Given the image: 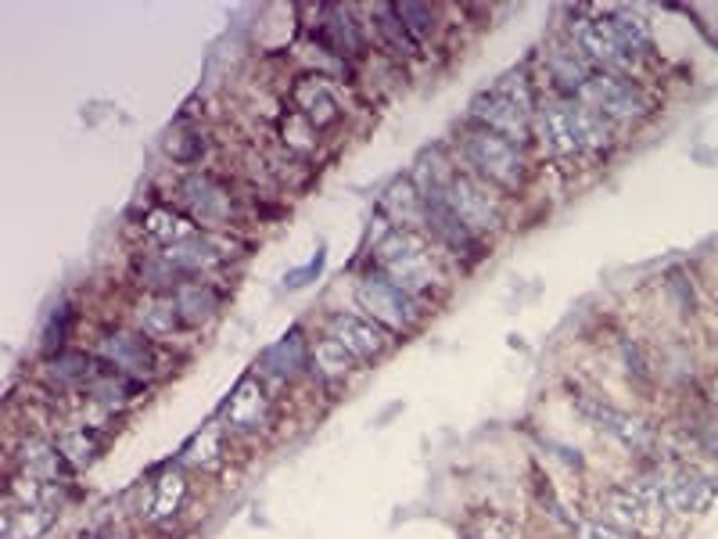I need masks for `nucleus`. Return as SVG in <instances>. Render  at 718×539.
<instances>
[{
	"instance_id": "1",
	"label": "nucleus",
	"mask_w": 718,
	"mask_h": 539,
	"mask_svg": "<svg viewBox=\"0 0 718 539\" xmlns=\"http://www.w3.org/2000/svg\"><path fill=\"white\" fill-rule=\"evenodd\" d=\"M371 241H374V270H381L399 288H407L417 302H424L431 291L446 285L435 260H431L428 241L417 230H402L377 213L371 223Z\"/></svg>"
},
{
	"instance_id": "2",
	"label": "nucleus",
	"mask_w": 718,
	"mask_h": 539,
	"mask_svg": "<svg viewBox=\"0 0 718 539\" xmlns=\"http://www.w3.org/2000/svg\"><path fill=\"white\" fill-rule=\"evenodd\" d=\"M464 159L492 187L514 191L525 184V156H521V148L511 145L506 137L486 130V126L471 123V130L464 134Z\"/></svg>"
},
{
	"instance_id": "3",
	"label": "nucleus",
	"mask_w": 718,
	"mask_h": 539,
	"mask_svg": "<svg viewBox=\"0 0 718 539\" xmlns=\"http://www.w3.org/2000/svg\"><path fill=\"white\" fill-rule=\"evenodd\" d=\"M356 302L363 306V313H371V320L385 324L388 331H410L421 324L424 302H417L407 288H399L396 280L381 270H367L356 285Z\"/></svg>"
},
{
	"instance_id": "4",
	"label": "nucleus",
	"mask_w": 718,
	"mask_h": 539,
	"mask_svg": "<svg viewBox=\"0 0 718 539\" xmlns=\"http://www.w3.org/2000/svg\"><path fill=\"white\" fill-rule=\"evenodd\" d=\"M176 202L205 230H230L233 223V195L216 173H187L176 187Z\"/></svg>"
},
{
	"instance_id": "5",
	"label": "nucleus",
	"mask_w": 718,
	"mask_h": 539,
	"mask_svg": "<svg viewBox=\"0 0 718 539\" xmlns=\"http://www.w3.org/2000/svg\"><path fill=\"white\" fill-rule=\"evenodd\" d=\"M438 202H446L449 209L460 216V220L478 230V234H489L503 223V209H500V198H492L489 184L475 173H460L453 170V176L446 180V187L438 191V195H431Z\"/></svg>"
},
{
	"instance_id": "6",
	"label": "nucleus",
	"mask_w": 718,
	"mask_h": 539,
	"mask_svg": "<svg viewBox=\"0 0 718 539\" xmlns=\"http://www.w3.org/2000/svg\"><path fill=\"white\" fill-rule=\"evenodd\" d=\"M579 101L607 115V119H639V115L650 112L647 90L632 76L622 72H593L590 83L579 90Z\"/></svg>"
},
{
	"instance_id": "7",
	"label": "nucleus",
	"mask_w": 718,
	"mask_h": 539,
	"mask_svg": "<svg viewBox=\"0 0 718 539\" xmlns=\"http://www.w3.org/2000/svg\"><path fill=\"white\" fill-rule=\"evenodd\" d=\"M94 356L101 364L123 370V375L137 381L159 375V349H155V339H148L144 331H129V328L104 331L94 345Z\"/></svg>"
},
{
	"instance_id": "8",
	"label": "nucleus",
	"mask_w": 718,
	"mask_h": 539,
	"mask_svg": "<svg viewBox=\"0 0 718 539\" xmlns=\"http://www.w3.org/2000/svg\"><path fill=\"white\" fill-rule=\"evenodd\" d=\"M574 406H579V414L590 421L596 432H604L607 439H615V443L625 446V449L647 454V449L654 446V432L647 428L643 417L629 414V410H622V406H615V403L600 400V395H585V392L574 395Z\"/></svg>"
},
{
	"instance_id": "9",
	"label": "nucleus",
	"mask_w": 718,
	"mask_h": 539,
	"mask_svg": "<svg viewBox=\"0 0 718 539\" xmlns=\"http://www.w3.org/2000/svg\"><path fill=\"white\" fill-rule=\"evenodd\" d=\"M590 8H582V11H574L571 22H568V41L574 44V50L590 61V66H596L600 72H622V76H629V66L632 61L622 55V47L615 41V33H611V25L607 19L600 15H585ZM600 11V8H596Z\"/></svg>"
},
{
	"instance_id": "10",
	"label": "nucleus",
	"mask_w": 718,
	"mask_h": 539,
	"mask_svg": "<svg viewBox=\"0 0 718 539\" xmlns=\"http://www.w3.org/2000/svg\"><path fill=\"white\" fill-rule=\"evenodd\" d=\"M219 417L227 421V432L230 435H259L270 428L273 421V403H270V392L259 375H244L233 392L219 406Z\"/></svg>"
},
{
	"instance_id": "11",
	"label": "nucleus",
	"mask_w": 718,
	"mask_h": 539,
	"mask_svg": "<svg viewBox=\"0 0 718 539\" xmlns=\"http://www.w3.org/2000/svg\"><path fill=\"white\" fill-rule=\"evenodd\" d=\"M471 123L486 126V130L506 137L511 145L525 148L532 140V112H525L503 94V90H481V94L471 101Z\"/></svg>"
},
{
	"instance_id": "12",
	"label": "nucleus",
	"mask_w": 718,
	"mask_h": 539,
	"mask_svg": "<svg viewBox=\"0 0 718 539\" xmlns=\"http://www.w3.org/2000/svg\"><path fill=\"white\" fill-rule=\"evenodd\" d=\"M328 335L342 342L360 364H374V359H381L396 345V331H388L385 324H377V320L363 313H334L328 320Z\"/></svg>"
},
{
	"instance_id": "13",
	"label": "nucleus",
	"mask_w": 718,
	"mask_h": 539,
	"mask_svg": "<svg viewBox=\"0 0 718 539\" xmlns=\"http://www.w3.org/2000/svg\"><path fill=\"white\" fill-rule=\"evenodd\" d=\"M664 518L661 511H654L650 504H643L629 485H615V490H604L600 493V521L615 525L622 532H632V536H658L664 529Z\"/></svg>"
},
{
	"instance_id": "14",
	"label": "nucleus",
	"mask_w": 718,
	"mask_h": 539,
	"mask_svg": "<svg viewBox=\"0 0 718 539\" xmlns=\"http://www.w3.org/2000/svg\"><path fill=\"white\" fill-rule=\"evenodd\" d=\"M424 230L431 234V241H438V245L453 255H467V260H481V255H486V238L467 227L460 216L438 198H424Z\"/></svg>"
},
{
	"instance_id": "15",
	"label": "nucleus",
	"mask_w": 718,
	"mask_h": 539,
	"mask_svg": "<svg viewBox=\"0 0 718 539\" xmlns=\"http://www.w3.org/2000/svg\"><path fill=\"white\" fill-rule=\"evenodd\" d=\"M664 500L672 515H704L718 500V479L704 468L664 471Z\"/></svg>"
},
{
	"instance_id": "16",
	"label": "nucleus",
	"mask_w": 718,
	"mask_h": 539,
	"mask_svg": "<svg viewBox=\"0 0 718 539\" xmlns=\"http://www.w3.org/2000/svg\"><path fill=\"white\" fill-rule=\"evenodd\" d=\"M292 105H295L298 115H303V119H309L312 126H317V130H331V126L342 123V115H345L334 83L320 72L298 76L295 87H292Z\"/></svg>"
},
{
	"instance_id": "17",
	"label": "nucleus",
	"mask_w": 718,
	"mask_h": 539,
	"mask_svg": "<svg viewBox=\"0 0 718 539\" xmlns=\"http://www.w3.org/2000/svg\"><path fill=\"white\" fill-rule=\"evenodd\" d=\"M303 370H309V342L303 328H292L287 335H281L270 349L259 353L255 359V375L273 378V381H295Z\"/></svg>"
},
{
	"instance_id": "18",
	"label": "nucleus",
	"mask_w": 718,
	"mask_h": 539,
	"mask_svg": "<svg viewBox=\"0 0 718 539\" xmlns=\"http://www.w3.org/2000/svg\"><path fill=\"white\" fill-rule=\"evenodd\" d=\"M535 134H539L543 148L550 151L554 159H574L582 151L579 145V134H574V123H571V108L568 101H543V105H535Z\"/></svg>"
},
{
	"instance_id": "19",
	"label": "nucleus",
	"mask_w": 718,
	"mask_h": 539,
	"mask_svg": "<svg viewBox=\"0 0 718 539\" xmlns=\"http://www.w3.org/2000/svg\"><path fill=\"white\" fill-rule=\"evenodd\" d=\"M312 41L323 50H331L334 58H360L363 47H367L363 44L360 22L345 8H320V22L312 30Z\"/></svg>"
},
{
	"instance_id": "20",
	"label": "nucleus",
	"mask_w": 718,
	"mask_h": 539,
	"mask_svg": "<svg viewBox=\"0 0 718 539\" xmlns=\"http://www.w3.org/2000/svg\"><path fill=\"white\" fill-rule=\"evenodd\" d=\"M144 389H148V381L129 378V375H123V370L101 364V359L94 367V378L83 385L87 400L94 406H101V410H123V406L134 403L137 395H144Z\"/></svg>"
},
{
	"instance_id": "21",
	"label": "nucleus",
	"mask_w": 718,
	"mask_h": 539,
	"mask_svg": "<svg viewBox=\"0 0 718 539\" xmlns=\"http://www.w3.org/2000/svg\"><path fill=\"white\" fill-rule=\"evenodd\" d=\"M377 213L391 220L402 230H417L421 234L424 230V195L421 187L413 184V176H396L391 184L381 191V205H377Z\"/></svg>"
},
{
	"instance_id": "22",
	"label": "nucleus",
	"mask_w": 718,
	"mask_h": 539,
	"mask_svg": "<svg viewBox=\"0 0 718 539\" xmlns=\"http://www.w3.org/2000/svg\"><path fill=\"white\" fill-rule=\"evenodd\" d=\"M140 230L155 249L184 245V241H191L194 234H202V227L194 223L184 209H176V205H151V209L144 213Z\"/></svg>"
},
{
	"instance_id": "23",
	"label": "nucleus",
	"mask_w": 718,
	"mask_h": 539,
	"mask_svg": "<svg viewBox=\"0 0 718 539\" xmlns=\"http://www.w3.org/2000/svg\"><path fill=\"white\" fill-rule=\"evenodd\" d=\"M604 15V11H600ZM607 25H611V33H615V41L622 47V55L629 58V61H643V58H654V30H650V22L639 15V11L632 8H611L607 11Z\"/></svg>"
},
{
	"instance_id": "24",
	"label": "nucleus",
	"mask_w": 718,
	"mask_h": 539,
	"mask_svg": "<svg viewBox=\"0 0 718 539\" xmlns=\"http://www.w3.org/2000/svg\"><path fill=\"white\" fill-rule=\"evenodd\" d=\"M98 356L83 353V349H61L55 356H47L41 364V378L50 385L55 392H69V389H83V385L94 378Z\"/></svg>"
},
{
	"instance_id": "25",
	"label": "nucleus",
	"mask_w": 718,
	"mask_h": 539,
	"mask_svg": "<svg viewBox=\"0 0 718 539\" xmlns=\"http://www.w3.org/2000/svg\"><path fill=\"white\" fill-rule=\"evenodd\" d=\"M546 72H550V80L554 87L560 90V94H579V90L590 83V61H585L579 50H574L571 41H554L550 47H546Z\"/></svg>"
},
{
	"instance_id": "26",
	"label": "nucleus",
	"mask_w": 718,
	"mask_h": 539,
	"mask_svg": "<svg viewBox=\"0 0 718 539\" xmlns=\"http://www.w3.org/2000/svg\"><path fill=\"white\" fill-rule=\"evenodd\" d=\"M134 320H137V331H144L148 339H173L176 331H184V317L176 310V299L173 295H144L134 310Z\"/></svg>"
},
{
	"instance_id": "27",
	"label": "nucleus",
	"mask_w": 718,
	"mask_h": 539,
	"mask_svg": "<svg viewBox=\"0 0 718 539\" xmlns=\"http://www.w3.org/2000/svg\"><path fill=\"white\" fill-rule=\"evenodd\" d=\"M129 266H134V280L144 295H176L187 285V277L162 252H137Z\"/></svg>"
},
{
	"instance_id": "28",
	"label": "nucleus",
	"mask_w": 718,
	"mask_h": 539,
	"mask_svg": "<svg viewBox=\"0 0 718 539\" xmlns=\"http://www.w3.org/2000/svg\"><path fill=\"white\" fill-rule=\"evenodd\" d=\"M173 299H176L180 317H184V324L202 328V324H208V320H216L219 306H224V291H219L213 280L198 277V280H187Z\"/></svg>"
},
{
	"instance_id": "29",
	"label": "nucleus",
	"mask_w": 718,
	"mask_h": 539,
	"mask_svg": "<svg viewBox=\"0 0 718 539\" xmlns=\"http://www.w3.org/2000/svg\"><path fill=\"white\" fill-rule=\"evenodd\" d=\"M309 370L312 378H320L323 385H342L352 378V370H356V356L338 339H320L309 345Z\"/></svg>"
},
{
	"instance_id": "30",
	"label": "nucleus",
	"mask_w": 718,
	"mask_h": 539,
	"mask_svg": "<svg viewBox=\"0 0 718 539\" xmlns=\"http://www.w3.org/2000/svg\"><path fill=\"white\" fill-rule=\"evenodd\" d=\"M227 428L219 425H205L202 432H194L187 446L180 449V468H202V471H213L227 460Z\"/></svg>"
},
{
	"instance_id": "31",
	"label": "nucleus",
	"mask_w": 718,
	"mask_h": 539,
	"mask_svg": "<svg viewBox=\"0 0 718 539\" xmlns=\"http://www.w3.org/2000/svg\"><path fill=\"white\" fill-rule=\"evenodd\" d=\"M568 108H571V123H574V134H579L582 151H607L615 145V126H611L607 115L582 105V101H568Z\"/></svg>"
},
{
	"instance_id": "32",
	"label": "nucleus",
	"mask_w": 718,
	"mask_h": 539,
	"mask_svg": "<svg viewBox=\"0 0 718 539\" xmlns=\"http://www.w3.org/2000/svg\"><path fill=\"white\" fill-rule=\"evenodd\" d=\"M184 500H187V479H184V471H180V465H176V468H169L162 479L151 485L148 518H151V521L176 518L180 507H184Z\"/></svg>"
},
{
	"instance_id": "33",
	"label": "nucleus",
	"mask_w": 718,
	"mask_h": 539,
	"mask_svg": "<svg viewBox=\"0 0 718 539\" xmlns=\"http://www.w3.org/2000/svg\"><path fill=\"white\" fill-rule=\"evenodd\" d=\"M61 446V454L72 460L76 468H83V465H94V460L104 454V446H109V435H101L94 425H80V428H69L58 439Z\"/></svg>"
},
{
	"instance_id": "34",
	"label": "nucleus",
	"mask_w": 718,
	"mask_h": 539,
	"mask_svg": "<svg viewBox=\"0 0 718 539\" xmlns=\"http://www.w3.org/2000/svg\"><path fill=\"white\" fill-rule=\"evenodd\" d=\"M58 511H47V507H8L4 515V539H36L44 536L50 525H55Z\"/></svg>"
},
{
	"instance_id": "35",
	"label": "nucleus",
	"mask_w": 718,
	"mask_h": 539,
	"mask_svg": "<svg viewBox=\"0 0 718 539\" xmlns=\"http://www.w3.org/2000/svg\"><path fill=\"white\" fill-rule=\"evenodd\" d=\"M374 22H377V36L396 50L399 58H413L417 55V44L413 36L407 33V25L399 22V15H396V4H377L374 8Z\"/></svg>"
},
{
	"instance_id": "36",
	"label": "nucleus",
	"mask_w": 718,
	"mask_h": 539,
	"mask_svg": "<svg viewBox=\"0 0 718 539\" xmlns=\"http://www.w3.org/2000/svg\"><path fill=\"white\" fill-rule=\"evenodd\" d=\"M396 15L417 44L435 33V8L424 4V0H402V4H396Z\"/></svg>"
},
{
	"instance_id": "37",
	"label": "nucleus",
	"mask_w": 718,
	"mask_h": 539,
	"mask_svg": "<svg viewBox=\"0 0 718 539\" xmlns=\"http://www.w3.org/2000/svg\"><path fill=\"white\" fill-rule=\"evenodd\" d=\"M467 539H525L521 525L506 515H475L467 521Z\"/></svg>"
},
{
	"instance_id": "38",
	"label": "nucleus",
	"mask_w": 718,
	"mask_h": 539,
	"mask_svg": "<svg viewBox=\"0 0 718 539\" xmlns=\"http://www.w3.org/2000/svg\"><path fill=\"white\" fill-rule=\"evenodd\" d=\"M317 134H320L317 126L303 119L298 112H287L281 119V137H284L287 151H295V156H306V151L317 148Z\"/></svg>"
},
{
	"instance_id": "39",
	"label": "nucleus",
	"mask_w": 718,
	"mask_h": 539,
	"mask_svg": "<svg viewBox=\"0 0 718 539\" xmlns=\"http://www.w3.org/2000/svg\"><path fill=\"white\" fill-rule=\"evenodd\" d=\"M72 324H76V310L69 302H61L55 313H50V320H47V328H44V339H41V349H44V356H55V353H61L65 349V342H69V331H72Z\"/></svg>"
},
{
	"instance_id": "40",
	"label": "nucleus",
	"mask_w": 718,
	"mask_h": 539,
	"mask_svg": "<svg viewBox=\"0 0 718 539\" xmlns=\"http://www.w3.org/2000/svg\"><path fill=\"white\" fill-rule=\"evenodd\" d=\"M166 151H169V156H173L176 162L191 165V162H198V159L205 156V137H202V130H184V123H180L176 134H169Z\"/></svg>"
},
{
	"instance_id": "41",
	"label": "nucleus",
	"mask_w": 718,
	"mask_h": 539,
	"mask_svg": "<svg viewBox=\"0 0 718 539\" xmlns=\"http://www.w3.org/2000/svg\"><path fill=\"white\" fill-rule=\"evenodd\" d=\"M535 500H539V507H543L554 521L568 525V529H574V521H579V518H568V511L560 507V500H557V493H554L550 479H535Z\"/></svg>"
},
{
	"instance_id": "42",
	"label": "nucleus",
	"mask_w": 718,
	"mask_h": 539,
	"mask_svg": "<svg viewBox=\"0 0 718 539\" xmlns=\"http://www.w3.org/2000/svg\"><path fill=\"white\" fill-rule=\"evenodd\" d=\"M574 539H636L632 532H622L615 525L600 521V518H579L574 521Z\"/></svg>"
},
{
	"instance_id": "43",
	"label": "nucleus",
	"mask_w": 718,
	"mask_h": 539,
	"mask_svg": "<svg viewBox=\"0 0 718 539\" xmlns=\"http://www.w3.org/2000/svg\"><path fill=\"white\" fill-rule=\"evenodd\" d=\"M323 263H328V249L320 245L317 252H312V260L306 266H298V270H292V274L284 277V288H306L309 280H317L323 274Z\"/></svg>"
},
{
	"instance_id": "44",
	"label": "nucleus",
	"mask_w": 718,
	"mask_h": 539,
	"mask_svg": "<svg viewBox=\"0 0 718 539\" xmlns=\"http://www.w3.org/2000/svg\"><path fill=\"white\" fill-rule=\"evenodd\" d=\"M711 403H715V410H718V375L711 378Z\"/></svg>"
}]
</instances>
